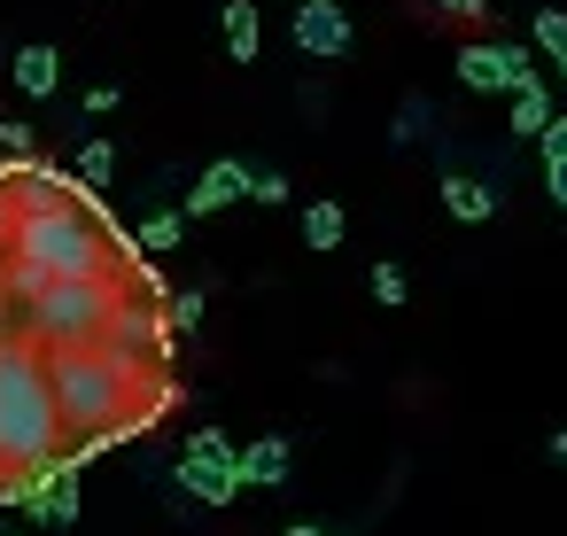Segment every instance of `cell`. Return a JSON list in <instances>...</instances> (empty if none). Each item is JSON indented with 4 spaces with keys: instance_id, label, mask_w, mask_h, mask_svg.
I'll use <instances>...</instances> for the list:
<instances>
[{
    "instance_id": "1",
    "label": "cell",
    "mask_w": 567,
    "mask_h": 536,
    "mask_svg": "<svg viewBox=\"0 0 567 536\" xmlns=\"http://www.w3.org/2000/svg\"><path fill=\"white\" fill-rule=\"evenodd\" d=\"M48 389H55V420L63 435H102V427H148L156 404L172 396L156 373H133L102 350H48Z\"/></svg>"
},
{
    "instance_id": "2",
    "label": "cell",
    "mask_w": 567,
    "mask_h": 536,
    "mask_svg": "<svg viewBox=\"0 0 567 536\" xmlns=\"http://www.w3.org/2000/svg\"><path fill=\"white\" fill-rule=\"evenodd\" d=\"M63 451L55 389H48V350L0 327V466H40Z\"/></svg>"
},
{
    "instance_id": "3",
    "label": "cell",
    "mask_w": 567,
    "mask_h": 536,
    "mask_svg": "<svg viewBox=\"0 0 567 536\" xmlns=\"http://www.w3.org/2000/svg\"><path fill=\"white\" fill-rule=\"evenodd\" d=\"M102 358H117V365H133V373H164V358H172V327H164V311L156 303H141V296H125L117 311H110V327H102V342H94Z\"/></svg>"
},
{
    "instance_id": "4",
    "label": "cell",
    "mask_w": 567,
    "mask_h": 536,
    "mask_svg": "<svg viewBox=\"0 0 567 536\" xmlns=\"http://www.w3.org/2000/svg\"><path fill=\"white\" fill-rule=\"evenodd\" d=\"M179 489L203 497V505H234L241 497V466H234V443L218 427H195L187 451H179Z\"/></svg>"
},
{
    "instance_id": "5",
    "label": "cell",
    "mask_w": 567,
    "mask_h": 536,
    "mask_svg": "<svg viewBox=\"0 0 567 536\" xmlns=\"http://www.w3.org/2000/svg\"><path fill=\"white\" fill-rule=\"evenodd\" d=\"M451 71H458L466 94H505V86L528 71V48H513V40H466V48L451 55Z\"/></svg>"
},
{
    "instance_id": "6",
    "label": "cell",
    "mask_w": 567,
    "mask_h": 536,
    "mask_svg": "<svg viewBox=\"0 0 567 536\" xmlns=\"http://www.w3.org/2000/svg\"><path fill=\"white\" fill-rule=\"evenodd\" d=\"M296 48H303L311 63H342V55H350L342 0H296Z\"/></svg>"
},
{
    "instance_id": "7",
    "label": "cell",
    "mask_w": 567,
    "mask_h": 536,
    "mask_svg": "<svg viewBox=\"0 0 567 536\" xmlns=\"http://www.w3.org/2000/svg\"><path fill=\"white\" fill-rule=\"evenodd\" d=\"M249 195V164H234V156H218V164H203V179L187 187V203H179V218H210V210H226V203H241Z\"/></svg>"
},
{
    "instance_id": "8",
    "label": "cell",
    "mask_w": 567,
    "mask_h": 536,
    "mask_svg": "<svg viewBox=\"0 0 567 536\" xmlns=\"http://www.w3.org/2000/svg\"><path fill=\"white\" fill-rule=\"evenodd\" d=\"M234 466H241V489H280L288 466H296V443L288 435H257L249 451H234Z\"/></svg>"
},
{
    "instance_id": "9",
    "label": "cell",
    "mask_w": 567,
    "mask_h": 536,
    "mask_svg": "<svg viewBox=\"0 0 567 536\" xmlns=\"http://www.w3.org/2000/svg\"><path fill=\"white\" fill-rule=\"evenodd\" d=\"M505 94H513V133H528V141H536V133L559 117V110H551V94H544V79H536V63H528V71H520Z\"/></svg>"
},
{
    "instance_id": "10",
    "label": "cell",
    "mask_w": 567,
    "mask_h": 536,
    "mask_svg": "<svg viewBox=\"0 0 567 536\" xmlns=\"http://www.w3.org/2000/svg\"><path fill=\"white\" fill-rule=\"evenodd\" d=\"M443 210H451L458 226H489V218H497V187L458 172V179H443Z\"/></svg>"
},
{
    "instance_id": "11",
    "label": "cell",
    "mask_w": 567,
    "mask_h": 536,
    "mask_svg": "<svg viewBox=\"0 0 567 536\" xmlns=\"http://www.w3.org/2000/svg\"><path fill=\"white\" fill-rule=\"evenodd\" d=\"M9 71H17V94H32V102H48V94L63 86V55H55V48H17Z\"/></svg>"
},
{
    "instance_id": "12",
    "label": "cell",
    "mask_w": 567,
    "mask_h": 536,
    "mask_svg": "<svg viewBox=\"0 0 567 536\" xmlns=\"http://www.w3.org/2000/svg\"><path fill=\"white\" fill-rule=\"evenodd\" d=\"M257 48H265L257 0H226V55H234V63H257Z\"/></svg>"
},
{
    "instance_id": "13",
    "label": "cell",
    "mask_w": 567,
    "mask_h": 536,
    "mask_svg": "<svg viewBox=\"0 0 567 536\" xmlns=\"http://www.w3.org/2000/svg\"><path fill=\"white\" fill-rule=\"evenodd\" d=\"M528 48L559 71V86H567V9H536V24H528Z\"/></svg>"
},
{
    "instance_id": "14",
    "label": "cell",
    "mask_w": 567,
    "mask_h": 536,
    "mask_svg": "<svg viewBox=\"0 0 567 536\" xmlns=\"http://www.w3.org/2000/svg\"><path fill=\"white\" fill-rule=\"evenodd\" d=\"M536 156H544V187L567 203V117H551V125L536 133Z\"/></svg>"
},
{
    "instance_id": "15",
    "label": "cell",
    "mask_w": 567,
    "mask_h": 536,
    "mask_svg": "<svg viewBox=\"0 0 567 536\" xmlns=\"http://www.w3.org/2000/svg\"><path fill=\"white\" fill-rule=\"evenodd\" d=\"M71 179L102 195V187L117 179V148H110V141H86V148H79V172H71Z\"/></svg>"
},
{
    "instance_id": "16",
    "label": "cell",
    "mask_w": 567,
    "mask_h": 536,
    "mask_svg": "<svg viewBox=\"0 0 567 536\" xmlns=\"http://www.w3.org/2000/svg\"><path fill=\"white\" fill-rule=\"evenodd\" d=\"M342 234H350L342 203H311V210H303V241H311V249H334Z\"/></svg>"
},
{
    "instance_id": "17",
    "label": "cell",
    "mask_w": 567,
    "mask_h": 536,
    "mask_svg": "<svg viewBox=\"0 0 567 536\" xmlns=\"http://www.w3.org/2000/svg\"><path fill=\"white\" fill-rule=\"evenodd\" d=\"M179 234H187V218H179V210H156V218L133 234V249H179Z\"/></svg>"
},
{
    "instance_id": "18",
    "label": "cell",
    "mask_w": 567,
    "mask_h": 536,
    "mask_svg": "<svg viewBox=\"0 0 567 536\" xmlns=\"http://www.w3.org/2000/svg\"><path fill=\"white\" fill-rule=\"evenodd\" d=\"M164 327H172V334H195V327H203V288H179V296L164 303Z\"/></svg>"
},
{
    "instance_id": "19",
    "label": "cell",
    "mask_w": 567,
    "mask_h": 536,
    "mask_svg": "<svg viewBox=\"0 0 567 536\" xmlns=\"http://www.w3.org/2000/svg\"><path fill=\"white\" fill-rule=\"evenodd\" d=\"M404 296H412V280H404L396 265H373V303H389V311H396Z\"/></svg>"
},
{
    "instance_id": "20",
    "label": "cell",
    "mask_w": 567,
    "mask_h": 536,
    "mask_svg": "<svg viewBox=\"0 0 567 536\" xmlns=\"http://www.w3.org/2000/svg\"><path fill=\"white\" fill-rule=\"evenodd\" d=\"M0 148H9V164H24L32 156V125L24 117H0Z\"/></svg>"
},
{
    "instance_id": "21",
    "label": "cell",
    "mask_w": 567,
    "mask_h": 536,
    "mask_svg": "<svg viewBox=\"0 0 567 536\" xmlns=\"http://www.w3.org/2000/svg\"><path fill=\"white\" fill-rule=\"evenodd\" d=\"M249 203H265V210L288 203V179H280V172H249Z\"/></svg>"
},
{
    "instance_id": "22",
    "label": "cell",
    "mask_w": 567,
    "mask_h": 536,
    "mask_svg": "<svg viewBox=\"0 0 567 536\" xmlns=\"http://www.w3.org/2000/svg\"><path fill=\"white\" fill-rule=\"evenodd\" d=\"M443 9H451V17H466V24H474V17H489V0H443Z\"/></svg>"
},
{
    "instance_id": "23",
    "label": "cell",
    "mask_w": 567,
    "mask_h": 536,
    "mask_svg": "<svg viewBox=\"0 0 567 536\" xmlns=\"http://www.w3.org/2000/svg\"><path fill=\"white\" fill-rule=\"evenodd\" d=\"M9 226H17V203L0 195V257H9Z\"/></svg>"
},
{
    "instance_id": "24",
    "label": "cell",
    "mask_w": 567,
    "mask_h": 536,
    "mask_svg": "<svg viewBox=\"0 0 567 536\" xmlns=\"http://www.w3.org/2000/svg\"><path fill=\"white\" fill-rule=\"evenodd\" d=\"M288 536H334V528H319V520H296V528H288Z\"/></svg>"
},
{
    "instance_id": "25",
    "label": "cell",
    "mask_w": 567,
    "mask_h": 536,
    "mask_svg": "<svg viewBox=\"0 0 567 536\" xmlns=\"http://www.w3.org/2000/svg\"><path fill=\"white\" fill-rule=\"evenodd\" d=\"M551 458H559V466H567V427H559V435H551Z\"/></svg>"
},
{
    "instance_id": "26",
    "label": "cell",
    "mask_w": 567,
    "mask_h": 536,
    "mask_svg": "<svg viewBox=\"0 0 567 536\" xmlns=\"http://www.w3.org/2000/svg\"><path fill=\"white\" fill-rule=\"evenodd\" d=\"M559 210H567V203H559Z\"/></svg>"
}]
</instances>
